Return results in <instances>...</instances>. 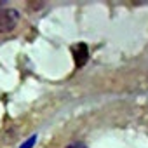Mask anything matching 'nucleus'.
<instances>
[{"instance_id": "5", "label": "nucleus", "mask_w": 148, "mask_h": 148, "mask_svg": "<svg viewBox=\"0 0 148 148\" xmlns=\"http://www.w3.org/2000/svg\"><path fill=\"white\" fill-rule=\"evenodd\" d=\"M66 148H87V145H86V143H82V141H75V143L68 145Z\"/></svg>"}, {"instance_id": "3", "label": "nucleus", "mask_w": 148, "mask_h": 148, "mask_svg": "<svg viewBox=\"0 0 148 148\" xmlns=\"http://www.w3.org/2000/svg\"><path fill=\"white\" fill-rule=\"evenodd\" d=\"M19 136V129L16 125H7L5 127V132H4V143L5 145H11L16 141V138Z\"/></svg>"}, {"instance_id": "2", "label": "nucleus", "mask_w": 148, "mask_h": 148, "mask_svg": "<svg viewBox=\"0 0 148 148\" xmlns=\"http://www.w3.org/2000/svg\"><path fill=\"white\" fill-rule=\"evenodd\" d=\"M71 52H73V59H75L77 68H82L89 61V47L84 42H79L75 45H71Z\"/></svg>"}, {"instance_id": "4", "label": "nucleus", "mask_w": 148, "mask_h": 148, "mask_svg": "<svg viewBox=\"0 0 148 148\" xmlns=\"http://www.w3.org/2000/svg\"><path fill=\"white\" fill-rule=\"evenodd\" d=\"M35 143H37V136H32V138H28V139L19 146V148H33V146H35Z\"/></svg>"}, {"instance_id": "1", "label": "nucleus", "mask_w": 148, "mask_h": 148, "mask_svg": "<svg viewBox=\"0 0 148 148\" xmlns=\"http://www.w3.org/2000/svg\"><path fill=\"white\" fill-rule=\"evenodd\" d=\"M21 19L19 11L16 9H4L0 12V33H11L16 30L18 23Z\"/></svg>"}]
</instances>
